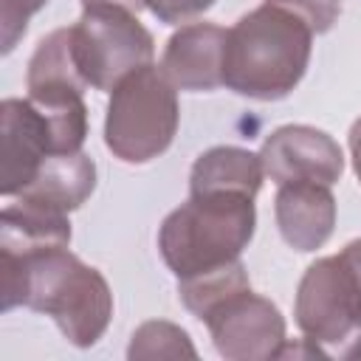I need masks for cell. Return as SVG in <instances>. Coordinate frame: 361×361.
<instances>
[{"label": "cell", "instance_id": "cell-1", "mask_svg": "<svg viewBox=\"0 0 361 361\" xmlns=\"http://www.w3.org/2000/svg\"><path fill=\"white\" fill-rule=\"evenodd\" d=\"M17 305L51 316L76 347H93L113 319L107 279L68 245L0 251V307Z\"/></svg>", "mask_w": 361, "mask_h": 361}, {"label": "cell", "instance_id": "cell-2", "mask_svg": "<svg viewBox=\"0 0 361 361\" xmlns=\"http://www.w3.org/2000/svg\"><path fill=\"white\" fill-rule=\"evenodd\" d=\"M313 28L293 11L262 3L226 31L223 85L240 96L276 102L305 76Z\"/></svg>", "mask_w": 361, "mask_h": 361}, {"label": "cell", "instance_id": "cell-3", "mask_svg": "<svg viewBox=\"0 0 361 361\" xmlns=\"http://www.w3.org/2000/svg\"><path fill=\"white\" fill-rule=\"evenodd\" d=\"M257 226L254 197L243 192L189 195L183 206L166 214L158 231V248L178 279H192L240 259Z\"/></svg>", "mask_w": 361, "mask_h": 361}, {"label": "cell", "instance_id": "cell-4", "mask_svg": "<svg viewBox=\"0 0 361 361\" xmlns=\"http://www.w3.org/2000/svg\"><path fill=\"white\" fill-rule=\"evenodd\" d=\"M296 324L302 341L327 358H361V237L322 257L299 279Z\"/></svg>", "mask_w": 361, "mask_h": 361}, {"label": "cell", "instance_id": "cell-5", "mask_svg": "<svg viewBox=\"0 0 361 361\" xmlns=\"http://www.w3.org/2000/svg\"><path fill=\"white\" fill-rule=\"evenodd\" d=\"M178 121V87L149 62L110 90L104 144L124 164H147L169 149Z\"/></svg>", "mask_w": 361, "mask_h": 361}, {"label": "cell", "instance_id": "cell-6", "mask_svg": "<svg viewBox=\"0 0 361 361\" xmlns=\"http://www.w3.org/2000/svg\"><path fill=\"white\" fill-rule=\"evenodd\" d=\"M71 51L76 71L87 87L113 90L127 73L152 62V34L138 23V14L93 6L71 25Z\"/></svg>", "mask_w": 361, "mask_h": 361}, {"label": "cell", "instance_id": "cell-7", "mask_svg": "<svg viewBox=\"0 0 361 361\" xmlns=\"http://www.w3.org/2000/svg\"><path fill=\"white\" fill-rule=\"evenodd\" d=\"M200 322L209 327L217 353L228 361L279 358V350L288 341L279 307L271 299L254 293L251 285L214 302L200 316Z\"/></svg>", "mask_w": 361, "mask_h": 361}, {"label": "cell", "instance_id": "cell-8", "mask_svg": "<svg viewBox=\"0 0 361 361\" xmlns=\"http://www.w3.org/2000/svg\"><path fill=\"white\" fill-rule=\"evenodd\" d=\"M0 192L17 197L39 172L45 158L59 155L48 116L31 99H3L0 104Z\"/></svg>", "mask_w": 361, "mask_h": 361}, {"label": "cell", "instance_id": "cell-9", "mask_svg": "<svg viewBox=\"0 0 361 361\" xmlns=\"http://www.w3.org/2000/svg\"><path fill=\"white\" fill-rule=\"evenodd\" d=\"M262 169L274 183H293V180H313L333 186L344 172L341 147L316 127L307 124H288L274 130L262 149Z\"/></svg>", "mask_w": 361, "mask_h": 361}, {"label": "cell", "instance_id": "cell-10", "mask_svg": "<svg viewBox=\"0 0 361 361\" xmlns=\"http://www.w3.org/2000/svg\"><path fill=\"white\" fill-rule=\"evenodd\" d=\"M226 28L192 23L175 31L164 48L161 71L178 90H214L223 85Z\"/></svg>", "mask_w": 361, "mask_h": 361}, {"label": "cell", "instance_id": "cell-11", "mask_svg": "<svg viewBox=\"0 0 361 361\" xmlns=\"http://www.w3.org/2000/svg\"><path fill=\"white\" fill-rule=\"evenodd\" d=\"M282 240L296 251H316L336 226V197L330 186L313 180L282 183L274 200Z\"/></svg>", "mask_w": 361, "mask_h": 361}, {"label": "cell", "instance_id": "cell-12", "mask_svg": "<svg viewBox=\"0 0 361 361\" xmlns=\"http://www.w3.org/2000/svg\"><path fill=\"white\" fill-rule=\"evenodd\" d=\"M93 189H96V164L85 152H71V155L45 158L37 178L17 197H28L54 206L59 212H73L90 197Z\"/></svg>", "mask_w": 361, "mask_h": 361}, {"label": "cell", "instance_id": "cell-13", "mask_svg": "<svg viewBox=\"0 0 361 361\" xmlns=\"http://www.w3.org/2000/svg\"><path fill=\"white\" fill-rule=\"evenodd\" d=\"M71 223L68 212L17 197V203L0 212V251H31L45 245H68Z\"/></svg>", "mask_w": 361, "mask_h": 361}, {"label": "cell", "instance_id": "cell-14", "mask_svg": "<svg viewBox=\"0 0 361 361\" xmlns=\"http://www.w3.org/2000/svg\"><path fill=\"white\" fill-rule=\"evenodd\" d=\"M262 158L243 147H212L206 149L189 175V195L203 192H243L257 195L262 186Z\"/></svg>", "mask_w": 361, "mask_h": 361}, {"label": "cell", "instance_id": "cell-15", "mask_svg": "<svg viewBox=\"0 0 361 361\" xmlns=\"http://www.w3.org/2000/svg\"><path fill=\"white\" fill-rule=\"evenodd\" d=\"M240 288H248V274L240 259H234L217 271L192 276V279H178V296L186 305V310H192L197 319L214 302H220L223 296H228L231 290H240Z\"/></svg>", "mask_w": 361, "mask_h": 361}, {"label": "cell", "instance_id": "cell-16", "mask_svg": "<svg viewBox=\"0 0 361 361\" xmlns=\"http://www.w3.org/2000/svg\"><path fill=\"white\" fill-rule=\"evenodd\" d=\"M130 358H195L197 350L192 347L186 330L172 322H144L130 341Z\"/></svg>", "mask_w": 361, "mask_h": 361}, {"label": "cell", "instance_id": "cell-17", "mask_svg": "<svg viewBox=\"0 0 361 361\" xmlns=\"http://www.w3.org/2000/svg\"><path fill=\"white\" fill-rule=\"evenodd\" d=\"M48 0H0V37L3 54H11L17 39L25 34L31 14H37Z\"/></svg>", "mask_w": 361, "mask_h": 361}, {"label": "cell", "instance_id": "cell-18", "mask_svg": "<svg viewBox=\"0 0 361 361\" xmlns=\"http://www.w3.org/2000/svg\"><path fill=\"white\" fill-rule=\"evenodd\" d=\"M265 3H274V6H282L293 14H299L313 28V34L330 31V25L341 14V0H265Z\"/></svg>", "mask_w": 361, "mask_h": 361}, {"label": "cell", "instance_id": "cell-19", "mask_svg": "<svg viewBox=\"0 0 361 361\" xmlns=\"http://www.w3.org/2000/svg\"><path fill=\"white\" fill-rule=\"evenodd\" d=\"M212 6L214 0H144V8H149L161 23H169V25L197 17Z\"/></svg>", "mask_w": 361, "mask_h": 361}, {"label": "cell", "instance_id": "cell-20", "mask_svg": "<svg viewBox=\"0 0 361 361\" xmlns=\"http://www.w3.org/2000/svg\"><path fill=\"white\" fill-rule=\"evenodd\" d=\"M350 155H353L355 175H358V180H361V118H355L353 127H350Z\"/></svg>", "mask_w": 361, "mask_h": 361}, {"label": "cell", "instance_id": "cell-21", "mask_svg": "<svg viewBox=\"0 0 361 361\" xmlns=\"http://www.w3.org/2000/svg\"><path fill=\"white\" fill-rule=\"evenodd\" d=\"M93 6H113V8H124L138 14L144 8V0H82V8H93Z\"/></svg>", "mask_w": 361, "mask_h": 361}]
</instances>
